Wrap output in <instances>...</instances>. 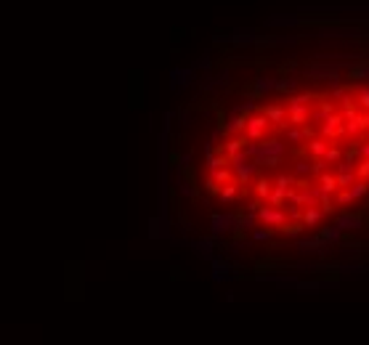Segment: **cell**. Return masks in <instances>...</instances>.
I'll use <instances>...</instances> for the list:
<instances>
[{
    "mask_svg": "<svg viewBox=\"0 0 369 345\" xmlns=\"http://www.w3.org/2000/svg\"><path fill=\"white\" fill-rule=\"evenodd\" d=\"M276 88V77H266V74H255L253 80H247L239 93H242L244 101H261L266 98V93H274Z\"/></svg>",
    "mask_w": 369,
    "mask_h": 345,
    "instance_id": "cell-1",
    "label": "cell"
},
{
    "mask_svg": "<svg viewBox=\"0 0 369 345\" xmlns=\"http://www.w3.org/2000/svg\"><path fill=\"white\" fill-rule=\"evenodd\" d=\"M269 128H271V120L263 114L261 109L258 111H253L250 114V120H247V128H244V133H247V138H250V141H263L266 138V133H269Z\"/></svg>",
    "mask_w": 369,
    "mask_h": 345,
    "instance_id": "cell-2",
    "label": "cell"
},
{
    "mask_svg": "<svg viewBox=\"0 0 369 345\" xmlns=\"http://www.w3.org/2000/svg\"><path fill=\"white\" fill-rule=\"evenodd\" d=\"M258 220H261L263 226L279 228L284 220H290V215H287V210H284V207H274V204L263 202V204H261V210H258Z\"/></svg>",
    "mask_w": 369,
    "mask_h": 345,
    "instance_id": "cell-3",
    "label": "cell"
},
{
    "mask_svg": "<svg viewBox=\"0 0 369 345\" xmlns=\"http://www.w3.org/2000/svg\"><path fill=\"white\" fill-rule=\"evenodd\" d=\"M369 194V181H364V178H358L350 189H340L337 194H335V202L337 204H353V202H358V199H364Z\"/></svg>",
    "mask_w": 369,
    "mask_h": 345,
    "instance_id": "cell-4",
    "label": "cell"
},
{
    "mask_svg": "<svg viewBox=\"0 0 369 345\" xmlns=\"http://www.w3.org/2000/svg\"><path fill=\"white\" fill-rule=\"evenodd\" d=\"M234 226H236V212H213L210 215V234L213 237L231 234Z\"/></svg>",
    "mask_w": 369,
    "mask_h": 345,
    "instance_id": "cell-5",
    "label": "cell"
},
{
    "mask_svg": "<svg viewBox=\"0 0 369 345\" xmlns=\"http://www.w3.org/2000/svg\"><path fill=\"white\" fill-rule=\"evenodd\" d=\"M345 80L348 82L369 80V56H358V59L345 61Z\"/></svg>",
    "mask_w": 369,
    "mask_h": 345,
    "instance_id": "cell-6",
    "label": "cell"
},
{
    "mask_svg": "<svg viewBox=\"0 0 369 345\" xmlns=\"http://www.w3.org/2000/svg\"><path fill=\"white\" fill-rule=\"evenodd\" d=\"M366 207L358 212H343V215L335 218V226H340L343 231H353V228H364L366 226Z\"/></svg>",
    "mask_w": 369,
    "mask_h": 345,
    "instance_id": "cell-7",
    "label": "cell"
},
{
    "mask_svg": "<svg viewBox=\"0 0 369 345\" xmlns=\"http://www.w3.org/2000/svg\"><path fill=\"white\" fill-rule=\"evenodd\" d=\"M261 111L271 120L274 128H290L287 125V104H263Z\"/></svg>",
    "mask_w": 369,
    "mask_h": 345,
    "instance_id": "cell-8",
    "label": "cell"
},
{
    "mask_svg": "<svg viewBox=\"0 0 369 345\" xmlns=\"http://www.w3.org/2000/svg\"><path fill=\"white\" fill-rule=\"evenodd\" d=\"M247 146H250V138H247V133H236V136H226V141L218 146V152H226L228 157H234L239 152H244Z\"/></svg>",
    "mask_w": 369,
    "mask_h": 345,
    "instance_id": "cell-9",
    "label": "cell"
},
{
    "mask_svg": "<svg viewBox=\"0 0 369 345\" xmlns=\"http://www.w3.org/2000/svg\"><path fill=\"white\" fill-rule=\"evenodd\" d=\"M311 104H295L287 106V125H306L311 120Z\"/></svg>",
    "mask_w": 369,
    "mask_h": 345,
    "instance_id": "cell-10",
    "label": "cell"
},
{
    "mask_svg": "<svg viewBox=\"0 0 369 345\" xmlns=\"http://www.w3.org/2000/svg\"><path fill=\"white\" fill-rule=\"evenodd\" d=\"M170 85L173 90H178V88H189L191 85V80H194V69H189V67H183V69H170Z\"/></svg>",
    "mask_w": 369,
    "mask_h": 345,
    "instance_id": "cell-11",
    "label": "cell"
},
{
    "mask_svg": "<svg viewBox=\"0 0 369 345\" xmlns=\"http://www.w3.org/2000/svg\"><path fill=\"white\" fill-rule=\"evenodd\" d=\"M327 149H329V141L327 138H321V136H313L306 141V157H324L327 154Z\"/></svg>",
    "mask_w": 369,
    "mask_h": 345,
    "instance_id": "cell-12",
    "label": "cell"
},
{
    "mask_svg": "<svg viewBox=\"0 0 369 345\" xmlns=\"http://www.w3.org/2000/svg\"><path fill=\"white\" fill-rule=\"evenodd\" d=\"M239 186H242L239 181H231V183H226L223 189H220V194H218L215 199H218L220 204H223V207H228V204H234V202L239 199Z\"/></svg>",
    "mask_w": 369,
    "mask_h": 345,
    "instance_id": "cell-13",
    "label": "cell"
},
{
    "mask_svg": "<svg viewBox=\"0 0 369 345\" xmlns=\"http://www.w3.org/2000/svg\"><path fill=\"white\" fill-rule=\"evenodd\" d=\"M298 85H300L298 77H284V74H279L274 93H279V96H292V93H298Z\"/></svg>",
    "mask_w": 369,
    "mask_h": 345,
    "instance_id": "cell-14",
    "label": "cell"
},
{
    "mask_svg": "<svg viewBox=\"0 0 369 345\" xmlns=\"http://www.w3.org/2000/svg\"><path fill=\"white\" fill-rule=\"evenodd\" d=\"M247 114H239V111H234L231 117L226 120V136H236V133H244V128H247Z\"/></svg>",
    "mask_w": 369,
    "mask_h": 345,
    "instance_id": "cell-15",
    "label": "cell"
},
{
    "mask_svg": "<svg viewBox=\"0 0 369 345\" xmlns=\"http://www.w3.org/2000/svg\"><path fill=\"white\" fill-rule=\"evenodd\" d=\"M319 186H321V191L324 194H332V197H335V194L340 191V183H337V173H329V170H324L319 175Z\"/></svg>",
    "mask_w": 369,
    "mask_h": 345,
    "instance_id": "cell-16",
    "label": "cell"
},
{
    "mask_svg": "<svg viewBox=\"0 0 369 345\" xmlns=\"http://www.w3.org/2000/svg\"><path fill=\"white\" fill-rule=\"evenodd\" d=\"M306 228H308V226H306L303 220H284L276 231H279V234H284V237H290V239H298V237H303V231H306Z\"/></svg>",
    "mask_w": 369,
    "mask_h": 345,
    "instance_id": "cell-17",
    "label": "cell"
},
{
    "mask_svg": "<svg viewBox=\"0 0 369 345\" xmlns=\"http://www.w3.org/2000/svg\"><path fill=\"white\" fill-rule=\"evenodd\" d=\"M210 263H213V282H223V279L234 276V274H231V263H228V260H223V258H213Z\"/></svg>",
    "mask_w": 369,
    "mask_h": 345,
    "instance_id": "cell-18",
    "label": "cell"
},
{
    "mask_svg": "<svg viewBox=\"0 0 369 345\" xmlns=\"http://www.w3.org/2000/svg\"><path fill=\"white\" fill-rule=\"evenodd\" d=\"M321 218H324V210H321L319 204H313V207H303V223H306L308 228H319Z\"/></svg>",
    "mask_w": 369,
    "mask_h": 345,
    "instance_id": "cell-19",
    "label": "cell"
},
{
    "mask_svg": "<svg viewBox=\"0 0 369 345\" xmlns=\"http://www.w3.org/2000/svg\"><path fill=\"white\" fill-rule=\"evenodd\" d=\"M253 186H255V197H258V199H263V202H269L271 191H274V181H269L266 175H258Z\"/></svg>",
    "mask_w": 369,
    "mask_h": 345,
    "instance_id": "cell-20",
    "label": "cell"
},
{
    "mask_svg": "<svg viewBox=\"0 0 369 345\" xmlns=\"http://www.w3.org/2000/svg\"><path fill=\"white\" fill-rule=\"evenodd\" d=\"M319 234H321V239H324V242H329V245H340V242H343V237H345V231L332 223V226H321Z\"/></svg>",
    "mask_w": 369,
    "mask_h": 345,
    "instance_id": "cell-21",
    "label": "cell"
},
{
    "mask_svg": "<svg viewBox=\"0 0 369 345\" xmlns=\"http://www.w3.org/2000/svg\"><path fill=\"white\" fill-rule=\"evenodd\" d=\"M194 253L199 255V258H205V260H213L215 255H213V250H215V242H213V237H205V239H199V242H194Z\"/></svg>",
    "mask_w": 369,
    "mask_h": 345,
    "instance_id": "cell-22",
    "label": "cell"
},
{
    "mask_svg": "<svg viewBox=\"0 0 369 345\" xmlns=\"http://www.w3.org/2000/svg\"><path fill=\"white\" fill-rule=\"evenodd\" d=\"M364 114H356V117H350V120H345V133H348V138H361V133H364Z\"/></svg>",
    "mask_w": 369,
    "mask_h": 345,
    "instance_id": "cell-23",
    "label": "cell"
},
{
    "mask_svg": "<svg viewBox=\"0 0 369 345\" xmlns=\"http://www.w3.org/2000/svg\"><path fill=\"white\" fill-rule=\"evenodd\" d=\"M332 111H337V106H335V101L327 96V101H319V109L311 114V120H316V123H324V120L332 114Z\"/></svg>",
    "mask_w": 369,
    "mask_h": 345,
    "instance_id": "cell-24",
    "label": "cell"
},
{
    "mask_svg": "<svg viewBox=\"0 0 369 345\" xmlns=\"http://www.w3.org/2000/svg\"><path fill=\"white\" fill-rule=\"evenodd\" d=\"M313 98H316V93H313V90H300V93H292V96H287V101H284V104H287V106H295V104H311Z\"/></svg>",
    "mask_w": 369,
    "mask_h": 345,
    "instance_id": "cell-25",
    "label": "cell"
},
{
    "mask_svg": "<svg viewBox=\"0 0 369 345\" xmlns=\"http://www.w3.org/2000/svg\"><path fill=\"white\" fill-rule=\"evenodd\" d=\"M292 173L298 175V178H311V157L308 160H295Z\"/></svg>",
    "mask_w": 369,
    "mask_h": 345,
    "instance_id": "cell-26",
    "label": "cell"
},
{
    "mask_svg": "<svg viewBox=\"0 0 369 345\" xmlns=\"http://www.w3.org/2000/svg\"><path fill=\"white\" fill-rule=\"evenodd\" d=\"M220 189H223V186H220V183L213 178V175H207V178H205V183H202V191H205L207 197H218V194H220Z\"/></svg>",
    "mask_w": 369,
    "mask_h": 345,
    "instance_id": "cell-27",
    "label": "cell"
},
{
    "mask_svg": "<svg viewBox=\"0 0 369 345\" xmlns=\"http://www.w3.org/2000/svg\"><path fill=\"white\" fill-rule=\"evenodd\" d=\"M358 181V175L356 170H348V173H337V183H340V189H350Z\"/></svg>",
    "mask_w": 369,
    "mask_h": 345,
    "instance_id": "cell-28",
    "label": "cell"
},
{
    "mask_svg": "<svg viewBox=\"0 0 369 345\" xmlns=\"http://www.w3.org/2000/svg\"><path fill=\"white\" fill-rule=\"evenodd\" d=\"M324 160H327L329 165H337L340 160H343V149H340L337 144H329V149H327V154H324Z\"/></svg>",
    "mask_w": 369,
    "mask_h": 345,
    "instance_id": "cell-29",
    "label": "cell"
},
{
    "mask_svg": "<svg viewBox=\"0 0 369 345\" xmlns=\"http://www.w3.org/2000/svg\"><path fill=\"white\" fill-rule=\"evenodd\" d=\"M282 157L284 154H271V157H263V160H255V162H258V167H271L274 170V167L282 165Z\"/></svg>",
    "mask_w": 369,
    "mask_h": 345,
    "instance_id": "cell-30",
    "label": "cell"
},
{
    "mask_svg": "<svg viewBox=\"0 0 369 345\" xmlns=\"http://www.w3.org/2000/svg\"><path fill=\"white\" fill-rule=\"evenodd\" d=\"M335 199H332V194H321V199H319V207L324 210V215H332L335 212Z\"/></svg>",
    "mask_w": 369,
    "mask_h": 345,
    "instance_id": "cell-31",
    "label": "cell"
},
{
    "mask_svg": "<svg viewBox=\"0 0 369 345\" xmlns=\"http://www.w3.org/2000/svg\"><path fill=\"white\" fill-rule=\"evenodd\" d=\"M274 231H276V228H271V226H266V228H255V231H253V242H271Z\"/></svg>",
    "mask_w": 369,
    "mask_h": 345,
    "instance_id": "cell-32",
    "label": "cell"
},
{
    "mask_svg": "<svg viewBox=\"0 0 369 345\" xmlns=\"http://www.w3.org/2000/svg\"><path fill=\"white\" fill-rule=\"evenodd\" d=\"M287 141H290V144H300V141H306V136H303V128H300V125H290V130H287Z\"/></svg>",
    "mask_w": 369,
    "mask_h": 345,
    "instance_id": "cell-33",
    "label": "cell"
},
{
    "mask_svg": "<svg viewBox=\"0 0 369 345\" xmlns=\"http://www.w3.org/2000/svg\"><path fill=\"white\" fill-rule=\"evenodd\" d=\"M356 175H358V178H364V181H369V157H361V160L356 162Z\"/></svg>",
    "mask_w": 369,
    "mask_h": 345,
    "instance_id": "cell-34",
    "label": "cell"
},
{
    "mask_svg": "<svg viewBox=\"0 0 369 345\" xmlns=\"http://www.w3.org/2000/svg\"><path fill=\"white\" fill-rule=\"evenodd\" d=\"M356 101H358V106H361V111H369V88H358Z\"/></svg>",
    "mask_w": 369,
    "mask_h": 345,
    "instance_id": "cell-35",
    "label": "cell"
},
{
    "mask_svg": "<svg viewBox=\"0 0 369 345\" xmlns=\"http://www.w3.org/2000/svg\"><path fill=\"white\" fill-rule=\"evenodd\" d=\"M300 292H319L321 287H324V282H298L295 284Z\"/></svg>",
    "mask_w": 369,
    "mask_h": 345,
    "instance_id": "cell-36",
    "label": "cell"
},
{
    "mask_svg": "<svg viewBox=\"0 0 369 345\" xmlns=\"http://www.w3.org/2000/svg\"><path fill=\"white\" fill-rule=\"evenodd\" d=\"M348 93H350V85H337V88H332L329 98H332V101H340L343 96H348Z\"/></svg>",
    "mask_w": 369,
    "mask_h": 345,
    "instance_id": "cell-37",
    "label": "cell"
},
{
    "mask_svg": "<svg viewBox=\"0 0 369 345\" xmlns=\"http://www.w3.org/2000/svg\"><path fill=\"white\" fill-rule=\"evenodd\" d=\"M234 111H239V114H247V117H250L253 111H258V109H255V101H247V104H239Z\"/></svg>",
    "mask_w": 369,
    "mask_h": 345,
    "instance_id": "cell-38",
    "label": "cell"
},
{
    "mask_svg": "<svg viewBox=\"0 0 369 345\" xmlns=\"http://www.w3.org/2000/svg\"><path fill=\"white\" fill-rule=\"evenodd\" d=\"M295 67H298V59H290L287 64H282V67H279V74H287V72H292Z\"/></svg>",
    "mask_w": 369,
    "mask_h": 345,
    "instance_id": "cell-39",
    "label": "cell"
},
{
    "mask_svg": "<svg viewBox=\"0 0 369 345\" xmlns=\"http://www.w3.org/2000/svg\"><path fill=\"white\" fill-rule=\"evenodd\" d=\"M210 64H213V61H210V56L205 53V56H202V59L194 64V69H210Z\"/></svg>",
    "mask_w": 369,
    "mask_h": 345,
    "instance_id": "cell-40",
    "label": "cell"
},
{
    "mask_svg": "<svg viewBox=\"0 0 369 345\" xmlns=\"http://www.w3.org/2000/svg\"><path fill=\"white\" fill-rule=\"evenodd\" d=\"M215 82H218V85H226V82H228V69H223V72H220Z\"/></svg>",
    "mask_w": 369,
    "mask_h": 345,
    "instance_id": "cell-41",
    "label": "cell"
},
{
    "mask_svg": "<svg viewBox=\"0 0 369 345\" xmlns=\"http://www.w3.org/2000/svg\"><path fill=\"white\" fill-rule=\"evenodd\" d=\"M361 157H369V141L361 144Z\"/></svg>",
    "mask_w": 369,
    "mask_h": 345,
    "instance_id": "cell-42",
    "label": "cell"
},
{
    "mask_svg": "<svg viewBox=\"0 0 369 345\" xmlns=\"http://www.w3.org/2000/svg\"><path fill=\"white\" fill-rule=\"evenodd\" d=\"M364 207L369 210V194H366V197H364Z\"/></svg>",
    "mask_w": 369,
    "mask_h": 345,
    "instance_id": "cell-43",
    "label": "cell"
}]
</instances>
